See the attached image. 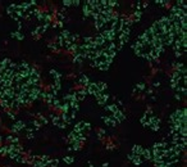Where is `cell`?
I'll return each mask as SVG.
<instances>
[{
    "label": "cell",
    "instance_id": "cell-2",
    "mask_svg": "<svg viewBox=\"0 0 187 167\" xmlns=\"http://www.w3.org/2000/svg\"><path fill=\"white\" fill-rule=\"evenodd\" d=\"M63 161H64L65 163H72V162H73V157H65Z\"/></svg>",
    "mask_w": 187,
    "mask_h": 167
},
{
    "label": "cell",
    "instance_id": "cell-1",
    "mask_svg": "<svg viewBox=\"0 0 187 167\" xmlns=\"http://www.w3.org/2000/svg\"><path fill=\"white\" fill-rule=\"evenodd\" d=\"M144 149H145V148H142L141 145H133V148H132V153L136 154V156H142Z\"/></svg>",
    "mask_w": 187,
    "mask_h": 167
}]
</instances>
